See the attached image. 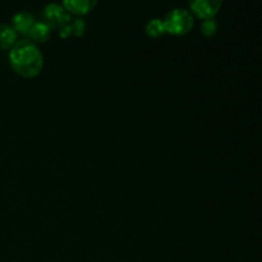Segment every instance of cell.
<instances>
[{
    "label": "cell",
    "mask_w": 262,
    "mask_h": 262,
    "mask_svg": "<svg viewBox=\"0 0 262 262\" xmlns=\"http://www.w3.org/2000/svg\"><path fill=\"white\" fill-rule=\"evenodd\" d=\"M9 64L23 78H35L43 68V56L35 42L25 38L18 40L10 49Z\"/></svg>",
    "instance_id": "cell-1"
},
{
    "label": "cell",
    "mask_w": 262,
    "mask_h": 262,
    "mask_svg": "<svg viewBox=\"0 0 262 262\" xmlns=\"http://www.w3.org/2000/svg\"><path fill=\"white\" fill-rule=\"evenodd\" d=\"M163 20L165 31L171 35H186L193 27V15L189 10L183 8H176L168 12Z\"/></svg>",
    "instance_id": "cell-2"
},
{
    "label": "cell",
    "mask_w": 262,
    "mask_h": 262,
    "mask_svg": "<svg viewBox=\"0 0 262 262\" xmlns=\"http://www.w3.org/2000/svg\"><path fill=\"white\" fill-rule=\"evenodd\" d=\"M42 18L43 22L48 23L51 28H60L61 26L72 20L71 14L67 12L66 8L58 3H50V4L46 5L42 10Z\"/></svg>",
    "instance_id": "cell-3"
},
{
    "label": "cell",
    "mask_w": 262,
    "mask_h": 262,
    "mask_svg": "<svg viewBox=\"0 0 262 262\" xmlns=\"http://www.w3.org/2000/svg\"><path fill=\"white\" fill-rule=\"evenodd\" d=\"M191 13L201 19L214 18V15L219 12L223 0H188Z\"/></svg>",
    "instance_id": "cell-4"
},
{
    "label": "cell",
    "mask_w": 262,
    "mask_h": 262,
    "mask_svg": "<svg viewBox=\"0 0 262 262\" xmlns=\"http://www.w3.org/2000/svg\"><path fill=\"white\" fill-rule=\"evenodd\" d=\"M97 4V0H63V7L69 14L83 15L91 12Z\"/></svg>",
    "instance_id": "cell-5"
},
{
    "label": "cell",
    "mask_w": 262,
    "mask_h": 262,
    "mask_svg": "<svg viewBox=\"0 0 262 262\" xmlns=\"http://www.w3.org/2000/svg\"><path fill=\"white\" fill-rule=\"evenodd\" d=\"M51 33V27L43 20H38V22L33 23V26L31 27V30L28 31L27 37L28 40H31L32 42L37 43L46 42V41L50 38Z\"/></svg>",
    "instance_id": "cell-6"
},
{
    "label": "cell",
    "mask_w": 262,
    "mask_h": 262,
    "mask_svg": "<svg viewBox=\"0 0 262 262\" xmlns=\"http://www.w3.org/2000/svg\"><path fill=\"white\" fill-rule=\"evenodd\" d=\"M35 17L31 14L30 12H26V10H22V12L15 13L14 17H13V26L14 31L17 33H22V35H27L28 31L31 30V27L35 23Z\"/></svg>",
    "instance_id": "cell-7"
},
{
    "label": "cell",
    "mask_w": 262,
    "mask_h": 262,
    "mask_svg": "<svg viewBox=\"0 0 262 262\" xmlns=\"http://www.w3.org/2000/svg\"><path fill=\"white\" fill-rule=\"evenodd\" d=\"M17 41V32L14 28L5 23H0V49L10 50Z\"/></svg>",
    "instance_id": "cell-8"
},
{
    "label": "cell",
    "mask_w": 262,
    "mask_h": 262,
    "mask_svg": "<svg viewBox=\"0 0 262 262\" xmlns=\"http://www.w3.org/2000/svg\"><path fill=\"white\" fill-rule=\"evenodd\" d=\"M59 30H60V36L63 38L69 37V36H82L86 30V23L82 18H76L74 20L61 26Z\"/></svg>",
    "instance_id": "cell-9"
},
{
    "label": "cell",
    "mask_w": 262,
    "mask_h": 262,
    "mask_svg": "<svg viewBox=\"0 0 262 262\" xmlns=\"http://www.w3.org/2000/svg\"><path fill=\"white\" fill-rule=\"evenodd\" d=\"M146 33L154 38L163 36L164 33H166L164 20L160 18H154V19L148 20L147 25H146Z\"/></svg>",
    "instance_id": "cell-10"
},
{
    "label": "cell",
    "mask_w": 262,
    "mask_h": 262,
    "mask_svg": "<svg viewBox=\"0 0 262 262\" xmlns=\"http://www.w3.org/2000/svg\"><path fill=\"white\" fill-rule=\"evenodd\" d=\"M217 31V22L214 18H209V19H205L201 25V32L202 35H205L206 37H211L216 33Z\"/></svg>",
    "instance_id": "cell-11"
}]
</instances>
